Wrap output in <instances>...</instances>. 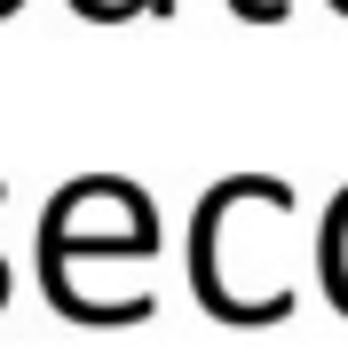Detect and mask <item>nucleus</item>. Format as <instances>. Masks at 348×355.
<instances>
[{"instance_id":"nucleus-1","label":"nucleus","mask_w":348,"mask_h":355,"mask_svg":"<svg viewBox=\"0 0 348 355\" xmlns=\"http://www.w3.org/2000/svg\"><path fill=\"white\" fill-rule=\"evenodd\" d=\"M158 245V214L127 174H79L40 214V284H64L72 261H135Z\"/></svg>"},{"instance_id":"nucleus-2","label":"nucleus","mask_w":348,"mask_h":355,"mask_svg":"<svg viewBox=\"0 0 348 355\" xmlns=\"http://www.w3.org/2000/svg\"><path fill=\"white\" fill-rule=\"evenodd\" d=\"M317 277L333 292V308L348 316V190L324 205V237H317Z\"/></svg>"},{"instance_id":"nucleus-3","label":"nucleus","mask_w":348,"mask_h":355,"mask_svg":"<svg viewBox=\"0 0 348 355\" xmlns=\"http://www.w3.org/2000/svg\"><path fill=\"white\" fill-rule=\"evenodd\" d=\"M151 16V0H72V16H88V24H119V16Z\"/></svg>"},{"instance_id":"nucleus-4","label":"nucleus","mask_w":348,"mask_h":355,"mask_svg":"<svg viewBox=\"0 0 348 355\" xmlns=\"http://www.w3.org/2000/svg\"><path fill=\"white\" fill-rule=\"evenodd\" d=\"M245 24H285V0H230Z\"/></svg>"},{"instance_id":"nucleus-5","label":"nucleus","mask_w":348,"mask_h":355,"mask_svg":"<svg viewBox=\"0 0 348 355\" xmlns=\"http://www.w3.org/2000/svg\"><path fill=\"white\" fill-rule=\"evenodd\" d=\"M0 198H8V182H0ZM0 300H8V261H0Z\"/></svg>"},{"instance_id":"nucleus-6","label":"nucleus","mask_w":348,"mask_h":355,"mask_svg":"<svg viewBox=\"0 0 348 355\" xmlns=\"http://www.w3.org/2000/svg\"><path fill=\"white\" fill-rule=\"evenodd\" d=\"M151 16H158V24H167V16H174V0H151Z\"/></svg>"},{"instance_id":"nucleus-7","label":"nucleus","mask_w":348,"mask_h":355,"mask_svg":"<svg viewBox=\"0 0 348 355\" xmlns=\"http://www.w3.org/2000/svg\"><path fill=\"white\" fill-rule=\"evenodd\" d=\"M8 8H24V0H0V16H8Z\"/></svg>"},{"instance_id":"nucleus-8","label":"nucleus","mask_w":348,"mask_h":355,"mask_svg":"<svg viewBox=\"0 0 348 355\" xmlns=\"http://www.w3.org/2000/svg\"><path fill=\"white\" fill-rule=\"evenodd\" d=\"M333 8H340V16H348V0H333Z\"/></svg>"}]
</instances>
